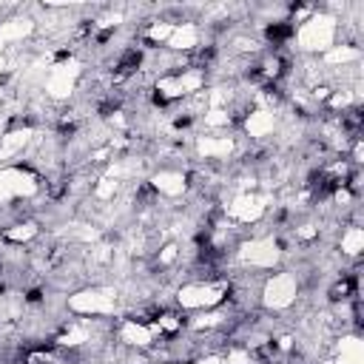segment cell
I'll use <instances>...</instances> for the list:
<instances>
[{
  "mask_svg": "<svg viewBox=\"0 0 364 364\" xmlns=\"http://www.w3.org/2000/svg\"><path fill=\"white\" fill-rule=\"evenodd\" d=\"M267 40L273 46H282L284 40H290V35H293V26L290 23H273V26H267Z\"/></svg>",
  "mask_w": 364,
  "mask_h": 364,
  "instance_id": "1",
  "label": "cell"
}]
</instances>
